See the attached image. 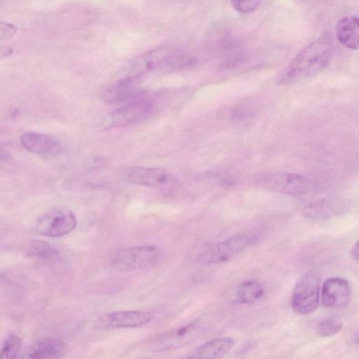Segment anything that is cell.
Wrapping results in <instances>:
<instances>
[{
	"instance_id": "cell-11",
	"label": "cell",
	"mask_w": 359,
	"mask_h": 359,
	"mask_svg": "<svg viewBox=\"0 0 359 359\" xmlns=\"http://www.w3.org/2000/svg\"><path fill=\"white\" fill-rule=\"evenodd\" d=\"M351 298V289L348 282L341 277H331L323 283L321 302L327 307L342 308L348 304Z\"/></svg>"
},
{
	"instance_id": "cell-7",
	"label": "cell",
	"mask_w": 359,
	"mask_h": 359,
	"mask_svg": "<svg viewBox=\"0 0 359 359\" xmlns=\"http://www.w3.org/2000/svg\"><path fill=\"white\" fill-rule=\"evenodd\" d=\"M180 57L171 49L161 46L148 50L137 56L131 62L128 75L140 78L142 76L166 65L180 64Z\"/></svg>"
},
{
	"instance_id": "cell-4",
	"label": "cell",
	"mask_w": 359,
	"mask_h": 359,
	"mask_svg": "<svg viewBox=\"0 0 359 359\" xmlns=\"http://www.w3.org/2000/svg\"><path fill=\"white\" fill-rule=\"evenodd\" d=\"M320 277L313 271L304 273L294 287L291 306L299 315H308L313 312L319 303Z\"/></svg>"
},
{
	"instance_id": "cell-2",
	"label": "cell",
	"mask_w": 359,
	"mask_h": 359,
	"mask_svg": "<svg viewBox=\"0 0 359 359\" xmlns=\"http://www.w3.org/2000/svg\"><path fill=\"white\" fill-rule=\"evenodd\" d=\"M255 183L261 188L292 196H302L318 190V185L311 179L290 172L262 173Z\"/></svg>"
},
{
	"instance_id": "cell-13",
	"label": "cell",
	"mask_w": 359,
	"mask_h": 359,
	"mask_svg": "<svg viewBox=\"0 0 359 359\" xmlns=\"http://www.w3.org/2000/svg\"><path fill=\"white\" fill-rule=\"evenodd\" d=\"M20 143L25 150L42 156H55L62 151L56 139L41 133H25L20 137Z\"/></svg>"
},
{
	"instance_id": "cell-26",
	"label": "cell",
	"mask_w": 359,
	"mask_h": 359,
	"mask_svg": "<svg viewBox=\"0 0 359 359\" xmlns=\"http://www.w3.org/2000/svg\"><path fill=\"white\" fill-rule=\"evenodd\" d=\"M353 340L355 344L359 346V326L357 327V329L354 332Z\"/></svg>"
},
{
	"instance_id": "cell-21",
	"label": "cell",
	"mask_w": 359,
	"mask_h": 359,
	"mask_svg": "<svg viewBox=\"0 0 359 359\" xmlns=\"http://www.w3.org/2000/svg\"><path fill=\"white\" fill-rule=\"evenodd\" d=\"M342 328L343 324L340 320L334 318H327L317 324L316 330L318 335L329 337L339 332Z\"/></svg>"
},
{
	"instance_id": "cell-25",
	"label": "cell",
	"mask_w": 359,
	"mask_h": 359,
	"mask_svg": "<svg viewBox=\"0 0 359 359\" xmlns=\"http://www.w3.org/2000/svg\"><path fill=\"white\" fill-rule=\"evenodd\" d=\"M350 253L352 259L359 261V240L353 245Z\"/></svg>"
},
{
	"instance_id": "cell-15",
	"label": "cell",
	"mask_w": 359,
	"mask_h": 359,
	"mask_svg": "<svg viewBox=\"0 0 359 359\" xmlns=\"http://www.w3.org/2000/svg\"><path fill=\"white\" fill-rule=\"evenodd\" d=\"M233 346L234 341L231 337H217L198 346L184 357L188 358H219L229 353Z\"/></svg>"
},
{
	"instance_id": "cell-16",
	"label": "cell",
	"mask_w": 359,
	"mask_h": 359,
	"mask_svg": "<svg viewBox=\"0 0 359 359\" xmlns=\"http://www.w3.org/2000/svg\"><path fill=\"white\" fill-rule=\"evenodd\" d=\"M336 33L338 41L346 48L359 50V18L347 15L341 18L337 24Z\"/></svg>"
},
{
	"instance_id": "cell-20",
	"label": "cell",
	"mask_w": 359,
	"mask_h": 359,
	"mask_svg": "<svg viewBox=\"0 0 359 359\" xmlns=\"http://www.w3.org/2000/svg\"><path fill=\"white\" fill-rule=\"evenodd\" d=\"M22 346L21 339L14 333L8 334L1 346L0 358L12 359L18 356Z\"/></svg>"
},
{
	"instance_id": "cell-17",
	"label": "cell",
	"mask_w": 359,
	"mask_h": 359,
	"mask_svg": "<svg viewBox=\"0 0 359 359\" xmlns=\"http://www.w3.org/2000/svg\"><path fill=\"white\" fill-rule=\"evenodd\" d=\"M67 351L66 344L55 338H45L36 342L29 349L31 358H55L62 357Z\"/></svg>"
},
{
	"instance_id": "cell-24",
	"label": "cell",
	"mask_w": 359,
	"mask_h": 359,
	"mask_svg": "<svg viewBox=\"0 0 359 359\" xmlns=\"http://www.w3.org/2000/svg\"><path fill=\"white\" fill-rule=\"evenodd\" d=\"M15 28L11 24H1V38L8 39L15 33Z\"/></svg>"
},
{
	"instance_id": "cell-14",
	"label": "cell",
	"mask_w": 359,
	"mask_h": 359,
	"mask_svg": "<svg viewBox=\"0 0 359 359\" xmlns=\"http://www.w3.org/2000/svg\"><path fill=\"white\" fill-rule=\"evenodd\" d=\"M128 179L131 183L149 187H162L172 182L166 171L147 167L133 168L128 173Z\"/></svg>"
},
{
	"instance_id": "cell-22",
	"label": "cell",
	"mask_w": 359,
	"mask_h": 359,
	"mask_svg": "<svg viewBox=\"0 0 359 359\" xmlns=\"http://www.w3.org/2000/svg\"><path fill=\"white\" fill-rule=\"evenodd\" d=\"M339 202L331 200H321L308 205L306 208L307 214L309 215L325 216L326 214H330L337 209V205Z\"/></svg>"
},
{
	"instance_id": "cell-10",
	"label": "cell",
	"mask_w": 359,
	"mask_h": 359,
	"mask_svg": "<svg viewBox=\"0 0 359 359\" xmlns=\"http://www.w3.org/2000/svg\"><path fill=\"white\" fill-rule=\"evenodd\" d=\"M139 79L128 75L100 93V99L105 103L118 104L132 100L141 95L138 88Z\"/></svg>"
},
{
	"instance_id": "cell-9",
	"label": "cell",
	"mask_w": 359,
	"mask_h": 359,
	"mask_svg": "<svg viewBox=\"0 0 359 359\" xmlns=\"http://www.w3.org/2000/svg\"><path fill=\"white\" fill-rule=\"evenodd\" d=\"M152 318V314L147 311H116L101 316L98 323L102 328L107 330L135 328L147 325Z\"/></svg>"
},
{
	"instance_id": "cell-23",
	"label": "cell",
	"mask_w": 359,
	"mask_h": 359,
	"mask_svg": "<svg viewBox=\"0 0 359 359\" xmlns=\"http://www.w3.org/2000/svg\"><path fill=\"white\" fill-rule=\"evenodd\" d=\"M261 0H231L233 8L241 13H250L255 11Z\"/></svg>"
},
{
	"instance_id": "cell-1",
	"label": "cell",
	"mask_w": 359,
	"mask_h": 359,
	"mask_svg": "<svg viewBox=\"0 0 359 359\" xmlns=\"http://www.w3.org/2000/svg\"><path fill=\"white\" fill-rule=\"evenodd\" d=\"M332 49V35L323 33L292 60L280 74L278 83L290 84L316 76L328 65Z\"/></svg>"
},
{
	"instance_id": "cell-12",
	"label": "cell",
	"mask_w": 359,
	"mask_h": 359,
	"mask_svg": "<svg viewBox=\"0 0 359 359\" xmlns=\"http://www.w3.org/2000/svg\"><path fill=\"white\" fill-rule=\"evenodd\" d=\"M198 325L191 323L176 330L165 332L151 339L148 346L153 351H165L175 348L189 343L196 335Z\"/></svg>"
},
{
	"instance_id": "cell-6",
	"label": "cell",
	"mask_w": 359,
	"mask_h": 359,
	"mask_svg": "<svg viewBox=\"0 0 359 359\" xmlns=\"http://www.w3.org/2000/svg\"><path fill=\"white\" fill-rule=\"evenodd\" d=\"M154 102L141 95L113 110L103 121L107 128L126 126L146 117L152 110Z\"/></svg>"
},
{
	"instance_id": "cell-5",
	"label": "cell",
	"mask_w": 359,
	"mask_h": 359,
	"mask_svg": "<svg viewBox=\"0 0 359 359\" xmlns=\"http://www.w3.org/2000/svg\"><path fill=\"white\" fill-rule=\"evenodd\" d=\"M76 226V217L71 210L54 208L38 217L34 231L43 236L58 238L70 233Z\"/></svg>"
},
{
	"instance_id": "cell-18",
	"label": "cell",
	"mask_w": 359,
	"mask_h": 359,
	"mask_svg": "<svg viewBox=\"0 0 359 359\" xmlns=\"http://www.w3.org/2000/svg\"><path fill=\"white\" fill-rule=\"evenodd\" d=\"M264 287L255 280L241 283L236 290L235 298L238 303L250 304L260 299L264 294Z\"/></svg>"
},
{
	"instance_id": "cell-19",
	"label": "cell",
	"mask_w": 359,
	"mask_h": 359,
	"mask_svg": "<svg viewBox=\"0 0 359 359\" xmlns=\"http://www.w3.org/2000/svg\"><path fill=\"white\" fill-rule=\"evenodd\" d=\"M27 254L29 257L41 261H52L59 257L60 252L52 244L43 241H34L29 245Z\"/></svg>"
},
{
	"instance_id": "cell-3",
	"label": "cell",
	"mask_w": 359,
	"mask_h": 359,
	"mask_svg": "<svg viewBox=\"0 0 359 359\" xmlns=\"http://www.w3.org/2000/svg\"><path fill=\"white\" fill-rule=\"evenodd\" d=\"M161 257V251L154 245H142L116 250L110 258V264L121 271H134L150 267Z\"/></svg>"
},
{
	"instance_id": "cell-8",
	"label": "cell",
	"mask_w": 359,
	"mask_h": 359,
	"mask_svg": "<svg viewBox=\"0 0 359 359\" xmlns=\"http://www.w3.org/2000/svg\"><path fill=\"white\" fill-rule=\"evenodd\" d=\"M255 242V238L248 235H237L209 247L199 256V262L204 264L224 262L245 250Z\"/></svg>"
}]
</instances>
